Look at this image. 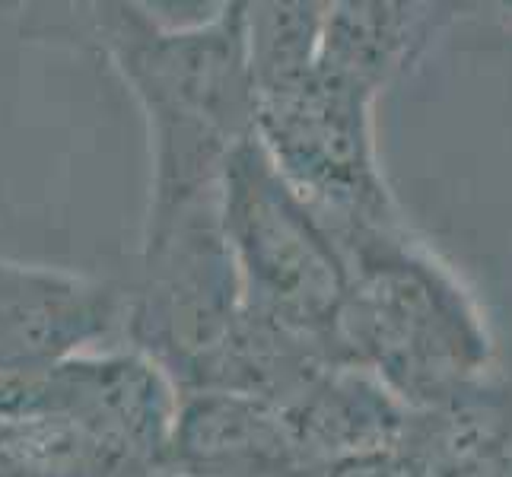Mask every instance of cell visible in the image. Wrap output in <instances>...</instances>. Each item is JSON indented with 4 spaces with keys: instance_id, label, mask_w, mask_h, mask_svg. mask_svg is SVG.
I'll return each mask as SVG.
<instances>
[{
    "instance_id": "3",
    "label": "cell",
    "mask_w": 512,
    "mask_h": 477,
    "mask_svg": "<svg viewBox=\"0 0 512 477\" xmlns=\"http://www.w3.org/2000/svg\"><path fill=\"white\" fill-rule=\"evenodd\" d=\"M163 373L131 347L0 376V477H166Z\"/></svg>"
},
{
    "instance_id": "7",
    "label": "cell",
    "mask_w": 512,
    "mask_h": 477,
    "mask_svg": "<svg viewBox=\"0 0 512 477\" xmlns=\"http://www.w3.org/2000/svg\"><path fill=\"white\" fill-rule=\"evenodd\" d=\"M166 477H312L277 404L185 392L175 404Z\"/></svg>"
},
{
    "instance_id": "13",
    "label": "cell",
    "mask_w": 512,
    "mask_h": 477,
    "mask_svg": "<svg viewBox=\"0 0 512 477\" xmlns=\"http://www.w3.org/2000/svg\"><path fill=\"white\" fill-rule=\"evenodd\" d=\"M503 10H506V13H512V7H503Z\"/></svg>"
},
{
    "instance_id": "5",
    "label": "cell",
    "mask_w": 512,
    "mask_h": 477,
    "mask_svg": "<svg viewBox=\"0 0 512 477\" xmlns=\"http://www.w3.org/2000/svg\"><path fill=\"white\" fill-rule=\"evenodd\" d=\"M379 96L319 55L303 74L255 90L258 144L331 233L408 223L382 172Z\"/></svg>"
},
{
    "instance_id": "4",
    "label": "cell",
    "mask_w": 512,
    "mask_h": 477,
    "mask_svg": "<svg viewBox=\"0 0 512 477\" xmlns=\"http://www.w3.org/2000/svg\"><path fill=\"white\" fill-rule=\"evenodd\" d=\"M220 223L242 312L341 360L334 322L347 264L322 217L299 198L258 137L233 150L220 182Z\"/></svg>"
},
{
    "instance_id": "12",
    "label": "cell",
    "mask_w": 512,
    "mask_h": 477,
    "mask_svg": "<svg viewBox=\"0 0 512 477\" xmlns=\"http://www.w3.org/2000/svg\"><path fill=\"white\" fill-rule=\"evenodd\" d=\"M10 10H20V4H0V13H10Z\"/></svg>"
},
{
    "instance_id": "1",
    "label": "cell",
    "mask_w": 512,
    "mask_h": 477,
    "mask_svg": "<svg viewBox=\"0 0 512 477\" xmlns=\"http://www.w3.org/2000/svg\"><path fill=\"white\" fill-rule=\"evenodd\" d=\"M20 35L102 58L140 105L150 150L144 220L217 201L236 147L255 137L249 0L169 23L147 4H20Z\"/></svg>"
},
{
    "instance_id": "6",
    "label": "cell",
    "mask_w": 512,
    "mask_h": 477,
    "mask_svg": "<svg viewBox=\"0 0 512 477\" xmlns=\"http://www.w3.org/2000/svg\"><path fill=\"white\" fill-rule=\"evenodd\" d=\"M125 315L118 280L0 258V376L121 347Z\"/></svg>"
},
{
    "instance_id": "10",
    "label": "cell",
    "mask_w": 512,
    "mask_h": 477,
    "mask_svg": "<svg viewBox=\"0 0 512 477\" xmlns=\"http://www.w3.org/2000/svg\"><path fill=\"white\" fill-rule=\"evenodd\" d=\"M315 477H443V471L430 458V452L417 443L411 420L408 433L398 443L334 462Z\"/></svg>"
},
{
    "instance_id": "9",
    "label": "cell",
    "mask_w": 512,
    "mask_h": 477,
    "mask_svg": "<svg viewBox=\"0 0 512 477\" xmlns=\"http://www.w3.org/2000/svg\"><path fill=\"white\" fill-rule=\"evenodd\" d=\"M455 7L443 4H382V0H347L325 4L315 55L376 90L398 80L436 29L452 20Z\"/></svg>"
},
{
    "instance_id": "8",
    "label": "cell",
    "mask_w": 512,
    "mask_h": 477,
    "mask_svg": "<svg viewBox=\"0 0 512 477\" xmlns=\"http://www.w3.org/2000/svg\"><path fill=\"white\" fill-rule=\"evenodd\" d=\"M277 411L312 477L344 458L398 443L414 420V411L376 376L350 363L319 369Z\"/></svg>"
},
{
    "instance_id": "2",
    "label": "cell",
    "mask_w": 512,
    "mask_h": 477,
    "mask_svg": "<svg viewBox=\"0 0 512 477\" xmlns=\"http://www.w3.org/2000/svg\"><path fill=\"white\" fill-rule=\"evenodd\" d=\"M347 264L334 322L341 360L417 414L493 392L497 344L474 293L408 223L331 233Z\"/></svg>"
},
{
    "instance_id": "11",
    "label": "cell",
    "mask_w": 512,
    "mask_h": 477,
    "mask_svg": "<svg viewBox=\"0 0 512 477\" xmlns=\"http://www.w3.org/2000/svg\"><path fill=\"white\" fill-rule=\"evenodd\" d=\"M449 477H512V430H506L497 443L487 446L478 458L452 471Z\"/></svg>"
}]
</instances>
